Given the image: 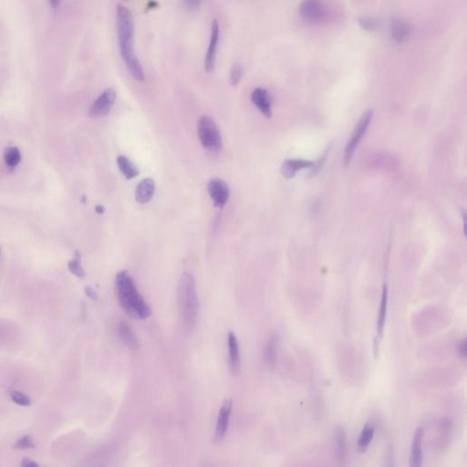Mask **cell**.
Returning a JSON list of instances; mask_svg holds the SVG:
<instances>
[{
  "label": "cell",
  "mask_w": 467,
  "mask_h": 467,
  "mask_svg": "<svg viewBox=\"0 0 467 467\" xmlns=\"http://www.w3.org/2000/svg\"><path fill=\"white\" fill-rule=\"evenodd\" d=\"M117 18V33L119 46L122 59L130 74L137 81H144L145 76L143 66L139 61L134 52V22L133 15L129 9L122 5H119L116 12Z\"/></svg>",
  "instance_id": "cell-1"
},
{
  "label": "cell",
  "mask_w": 467,
  "mask_h": 467,
  "mask_svg": "<svg viewBox=\"0 0 467 467\" xmlns=\"http://www.w3.org/2000/svg\"><path fill=\"white\" fill-rule=\"evenodd\" d=\"M116 295L122 310L132 318L146 320L151 315V308L139 294L134 279L126 270L116 276Z\"/></svg>",
  "instance_id": "cell-2"
},
{
  "label": "cell",
  "mask_w": 467,
  "mask_h": 467,
  "mask_svg": "<svg viewBox=\"0 0 467 467\" xmlns=\"http://www.w3.org/2000/svg\"><path fill=\"white\" fill-rule=\"evenodd\" d=\"M178 304L181 317L188 328L195 326L199 313L196 281L190 273L182 274L178 283Z\"/></svg>",
  "instance_id": "cell-3"
},
{
  "label": "cell",
  "mask_w": 467,
  "mask_h": 467,
  "mask_svg": "<svg viewBox=\"0 0 467 467\" xmlns=\"http://www.w3.org/2000/svg\"><path fill=\"white\" fill-rule=\"evenodd\" d=\"M372 118H373V111L370 109L364 111L363 114L360 116L345 147L343 161L344 167H347L348 165H350V163L352 162V157L356 151L357 147L360 144V141L363 139L367 131L369 129V126L372 120Z\"/></svg>",
  "instance_id": "cell-4"
},
{
  "label": "cell",
  "mask_w": 467,
  "mask_h": 467,
  "mask_svg": "<svg viewBox=\"0 0 467 467\" xmlns=\"http://www.w3.org/2000/svg\"><path fill=\"white\" fill-rule=\"evenodd\" d=\"M197 133L201 144L206 150L217 151L222 146L221 134L217 125L210 116L201 117L197 123Z\"/></svg>",
  "instance_id": "cell-5"
},
{
  "label": "cell",
  "mask_w": 467,
  "mask_h": 467,
  "mask_svg": "<svg viewBox=\"0 0 467 467\" xmlns=\"http://www.w3.org/2000/svg\"><path fill=\"white\" fill-rule=\"evenodd\" d=\"M298 13L305 22L312 25H321L328 18L323 0H302L298 7Z\"/></svg>",
  "instance_id": "cell-6"
},
{
  "label": "cell",
  "mask_w": 467,
  "mask_h": 467,
  "mask_svg": "<svg viewBox=\"0 0 467 467\" xmlns=\"http://www.w3.org/2000/svg\"><path fill=\"white\" fill-rule=\"evenodd\" d=\"M387 305L388 286L386 283H384L383 286V292H382V298H381L380 307H379L377 322H376V335H375L373 341L374 356L375 357H378L380 344L382 341L383 332H384V326H385L386 313H387Z\"/></svg>",
  "instance_id": "cell-7"
},
{
  "label": "cell",
  "mask_w": 467,
  "mask_h": 467,
  "mask_svg": "<svg viewBox=\"0 0 467 467\" xmlns=\"http://www.w3.org/2000/svg\"><path fill=\"white\" fill-rule=\"evenodd\" d=\"M116 91L107 89L96 99L89 108V115L92 118H102L107 115L115 103Z\"/></svg>",
  "instance_id": "cell-8"
},
{
  "label": "cell",
  "mask_w": 467,
  "mask_h": 467,
  "mask_svg": "<svg viewBox=\"0 0 467 467\" xmlns=\"http://www.w3.org/2000/svg\"><path fill=\"white\" fill-rule=\"evenodd\" d=\"M220 36V27L216 19H214L211 26V37L209 45L207 47L205 58V70L207 73H211L215 68L216 56H217L218 43Z\"/></svg>",
  "instance_id": "cell-9"
},
{
  "label": "cell",
  "mask_w": 467,
  "mask_h": 467,
  "mask_svg": "<svg viewBox=\"0 0 467 467\" xmlns=\"http://www.w3.org/2000/svg\"><path fill=\"white\" fill-rule=\"evenodd\" d=\"M207 191L214 206L219 208H223L229 199V188L221 179H211L207 184Z\"/></svg>",
  "instance_id": "cell-10"
},
{
  "label": "cell",
  "mask_w": 467,
  "mask_h": 467,
  "mask_svg": "<svg viewBox=\"0 0 467 467\" xmlns=\"http://www.w3.org/2000/svg\"><path fill=\"white\" fill-rule=\"evenodd\" d=\"M232 407H233V401L231 399H228L224 401V403L220 408L216 427L214 430V441L215 444L220 443L227 434L229 419L231 415Z\"/></svg>",
  "instance_id": "cell-11"
},
{
  "label": "cell",
  "mask_w": 467,
  "mask_h": 467,
  "mask_svg": "<svg viewBox=\"0 0 467 467\" xmlns=\"http://www.w3.org/2000/svg\"><path fill=\"white\" fill-rule=\"evenodd\" d=\"M412 27L408 21L401 18H393L390 24L391 38L397 44H403L412 36Z\"/></svg>",
  "instance_id": "cell-12"
},
{
  "label": "cell",
  "mask_w": 467,
  "mask_h": 467,
  "mask_svg": "<svg viewBox=\"0 0 467 467\" xmlns=\"http://www.w3.org/2000/svg\"><path fill=\"white\" fill-rule=\"evenodd\" d=\"M251 101L254 105L261 111L263 115L267 119L272 117L271 97L267 89L258 87L251 94Z\"/></svg>",
  "instance_id": "cell-13"
},
{
  "label": "cell",
  "mask_w": 467,
  "mask_h": 467,
  "mask_svg": "<svg viewBox=\"0 0 467 467\" xmlns=\"http://www.w3.org/2000/svg\"><path fill=\"white\" fill-rule=\"evenodd\" d=\"M315 166V163L305 159H287L281 165V173L285 178L291 179L295 177L299 171L310 169Z\"/></svg>",
  "instance_id": "cell-14"
},
{
  "label": "cell",
  "mask_w": 467,
  "mask_h": 467,
  "mask_svg": "<svg viewBox=\"0 0 467 467\" xmlns=\"http://www.w3.org/2000/svg\"><path fill=\"white\" fill-rule=\"evenodd\" d=\"M228 360H229V368L234 374H237L240 369V352H239V344L236 338V335L230 331L228 333Z\"/></svg>",
  "instance_id": "cell-15"
},
{
  "label": "cell",
  "mask_w": 467,
  "mask_h": 467,
  "mask_svg": "<svg viewBox=\"0 0 467 467\" xmlns=\"http://www.w3.org/2000/svg\"><path fill=\"white\" fill-rule=\"evenodd\" d=\"M335 453L336 458L339 465L346 464L347 460V442L346 433L341 425H338L335 429Z\"/></svg>",
  "instance_id": "cell-16"
},
{
  "label": "cell",
  "mask_w": 467,
  "mask_h": 467,
  "mask_svg": "<svg viewBox=\"0 0 467 467\" xmlns=\"http://www.w3.org/2000/svg\"><path fill=\"white\" fill-rule=\"evenodd\" d=\"M423 434L424 431L422 427L416 429L414 432L413 444H412V451H411V466H421L423 463V453H422V445H423Z\"/></svg>",
  "instance_id": "cell-17"
},
{
  "label": "cell",
  "mask_w": 467,
  "mask_h": 467,
  "mask_svg": "<svg viewBox=\"0 0 467 467\" xmlns=\"http://www.w3.org/2000/svg\"><path fill=\"white\" fill-rule=\"evenodd\" d=\"M155 191V182L151 178L143 179L139 182L136 191L135 199L140 204H146L151 200Z\"/></svg>",
  "instance_id": "cell-18"
},
{
  "label": "cell",
  "mask_w": 467,
  "mask_h": 467,
  "mask_svg": "<svg viewBox=\"0 0 467 467\" xmlns=\"http://www.w3.org/2000/svg\"><path fill=\"white\" fill-rule=\"evenodd\" d=\"M116 330H117V334L120 340L127 347L133 349V350H136L138 348V340L129 324H127L125 321H120L117 324Z\"/></svg>",
  "instance_id": "cell-19"
},
{
  "label": "cell",
  "mask_w": 467,
  "mask_h": 467,
  "mask_svg": "<svg viewBox=\"0 0 467 467\" xmlns=\"http://www.w3.org/2000/svg\"><path fill=\"white\" fill-rule=\"evenodd\" d=\"M263 360L268 368H275L277 362V338L276 334H273L268 338L267 344L264 348Z\"/></svg>",
  "instance_id": "cell-20"
},
{
  "label": "cell",
  "mask_w": 467,
  "mask_h": 467,
  "mask_svg": "<svg viewBox=\"0 0 467 467\" xmlns=\"http://www.w3.org/2000/svg\"><path fill=\"white\" fill-rule=\"evenodd\" d=\"M117 165L121 174L124 175L125 178L131 180V179L138 176L139 169L137 166L134 165L133 162H131L127 157L123 155L119 156L117 159Z\"/></svg>",
  "instance_id": "cell-21"
},
{
  "label": "cell",
  "mask_w": 467,
  "mask_h": 467,
  "mask_svg": "<svg viewBox=\"0 0 467 467\" xmlns=\"http://www.w3.org/2000/svg\"><path fill=\"white\" fill-rule=\"evenodd\" d=\"M374 432H375L374 425L370 423H366V425L361 431L359 441H358V448L360 452H365L368 449L369 444L373 438Z\"/></svg>",
  "instance_id": "cell-22"
},
{
  "label": "cell",
  "mask_w": 467,
  "mask_h": 467,
  "mask_svg": "<svg viewBox=\"0 0 467 467\" xmlns=\"http://www.w3.org/2000/svg\"><path fill=\"white\" fill-rule=\"evenodd\" d=\"M4 161L9 168L17 167L21 161V153L17 147H9L4 153Z\"/></svg>",
  "instance_id": "cell-23"
},
{
  "label": "cell",
  "mask_w": 467,
  "mask_h": 467,
  "mask_svg": "<svg viewBox=\"0 0 467 467\" xmlns=\"http://www.w3.org/2000/svg\"><path fill=\"white\" fill-rule=\"evenodd\" d=\"M68 268L73 275L80 278H84L85 271L80 264V255L79 252H76L75 258L69 262Z\"/></svg>",
  "instance_id": "cell-24"
},
{
  "label": "cell",
  "mask_w": 467,
  "mask_h": 467,
  "mask_svg": "<svg viewBox=\"0 0 467 467\" xmlns=\"http://www.w3.org/2000/svg\"><path fill=\"white\" fill-rule=\"evenodd\" d=\"M358 24L362 30L366 32H376L379 28V22L375 18L361 17L358 19Z\"/></svg>",
  "instance_id": "cell-25"
},
{
  "label": "cell",
  "mask_w": 467,
  "mask_h": 467,
  "mask_svg": "<svg viewBox=\"0 0 467 467\" xmlns=\"http://www.w3.org/2000/svg\"><path fill=\"white\" fill-rule=\"evenodd\" d=\"M10 398L16 404L19 405V406L26 407V406H29L32 404V399L25 393L19 392V391H13L10 392Z\"/></svg>",
  "instance_id": "cell-26"
},
{
  "label": "cell",
  "mask_w": 467,
  "mask_h": 467,
  "mask_svg": "<svg viewBox=\"0 0 467 467\" xmlns=\"http://www.w3.org/2000/svg\"><path fill=\"white\" fill-rule=\"evenodd\" d=\"M14 447L16 449L27 450L32 449L35 447V443L32 438V435H24L21 438H19L14 445Z\"/></svg>",
  "instance_id": "cell-27"
},
{
  "label": "cell",
  "mask_w": 467,
  "mask_h": 467,
  "mask_svg": "<svg viewBox=\"0 0 467 467\" xmlns=\"http://www.w3.org/2000/svg\"><path fill=\"white\" fill-rule=\"evenodd\" d=\"M243 76V68L241 67L239 64H235L231 69L230 72V77H229V82L232 86H236L240 82L241 79Z\"/></svg>",
  "instance_id": "cell-28"
},
{
  "label": "cell",
  "mask_w": 467,
  "mask_h": 467,
  "mask_svg": "<svg viewBox=\"0 0 467 467\" xmlns=\"http://www.w3.org/2000/svg\"><path fill=\"white\" fill-rule=\"evenodd\" d=\"M183 4L190 10H196L200 7L203 0H182Z\"/></svg>",
  "instance_id": "cell-29"
},
{
  "label": "cell",
  "mask_w": 467,
  "mask_h": 467,
  "mask_svg": "<svg viewBox=\"0 0 467 467\" xmlns=\"http://www.w3.org/2000/svg\"><path fill=\"white\" fill-rule=\"evenodd\" d=\"M467 340L466 338H463V340L458 344V348H457V352H458L459 356L463 359H465L466 358V353H467Z\"/></svg>",
  "instance_id": "cell-30"
},
{
  "label": "cell",
  "mask_w": 467,
  "mask_h": 467,
  "mask_svg": "<svg viewBox=\"0 0 467 467\" xmlns=\"http://www.w3.org/2000/svg\"><path fill=\"white\" fill-rule=\"evenodd\" d=\"M85 295L88 297V298L92 299V300H97L98 299V294L97 292L94 290L92 288L90 287H86L85 288Z\"/></svg>",
  "instance_id": "cell-31"
},
{
  "label": "cell",
  "mask_w": 467,
  "mask_h": 467,
  "mask_svg": "<svg viewBox=\"0 0 467 467\" xmlns=\"http://www.w3.org/2000/svg\"><path fill=\"white\" fill-rule=\"evenodd\" d=\"M20 464L23 467H37L40 465L37 462H34L32 459L27 458V457L22 459Z\"/></svg>",
  "instance_id": "cell-32"
},
{
  "label": "cell",
  "mask_w": 467,
  "mask_h": 467,
  "mask_svg": "<svg viewBox=\"0 0 467 467\" xmlns=\"http://www.w3.org/2000/svg\"><path fill=\"white\" fill-rule=\"evenodd\" d=\"M49 4L53 9H57L59 4H60V2H61V0H49Z\"/></svg>",
  "instance_id": "cell-33"
},
{
  "label": "cell",
  "mask_w": 467,
  "mask_h": 467,
  "mask_svg": "<svg viewBox=\"0 0 467 467\" xmlns=\"http://www.w3.org/2000/svg\"><path fill=\"white\" fill-rule=\"evenodd\" d=\"M95 210H96V212L100 214H103V212H104V208H103V206H102V205H97Z\"/></svg>",
  "instance_id": "cell-34"
}]
</instances>
